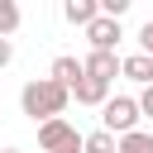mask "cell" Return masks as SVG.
<instances>
[{
    "mask_svg": "<svg viewBox=\"0 0 153 153\" xmlns=\"http://www.w3.org/2000/svg\"><path fill=\"white\" fill-rule=\"evenodd\" d=\"M67 100H72V91H67V86H57L53 76H38V81H29V86L19 91V105H24V115H29L33 124H48V120H62Z\"/></svg>",
    "mask_w": 153,
    "mask_h": 153,
    "instance_id": "obj_1",
    "label": "cell"
},
{
    "mask_svg": "<svg viewBox=\"0 0 153 153\" xmlns=\"http://www.w3.org/2000/svg\"><path fill=\"white\" fill-rule=\"evenodd\" d=\"M139 120H143V110H139V100H134V96H110V100L100 105V129H105V134H115V139L134 134V129H139Z\"/></svg>",
    "mask_w": 153,
    "mask_h": 153,
    "instance_id": "obj_2",
    "label": "cell"
},
{
    "mask_svg": "<svg viewBox=\"0 0 153 153\" xmlns=\"http://www.w3.org/2000/svg\"><path fill=\"white\" fill-rule=\"evenodd\" d=\"M72 143H81V134H76L67 120H48V124H38V148H43V153H62V148H72Z\"/></svg>",
    "mask_w": 153,
    "mask_h": 153,
    "instance_id": "obj_3",
    "label": "cell"
},
{
    "mask_svg": "<svg viewBox=\"0 0 153 153\" xmlns=\"http://www.w3.org/2000/svg\"><path fill=\"white\" fill-rule=\"evenodd\" d=\"M86 38H91V53H115L120 48V38H124V29H120V19H96L91 29H86Z\"/></svg>",
    "mask_w": 153,
    "mask_h": 153,
    "instance_id": "obj_4",
    "label": "cell"
},
{
    "mask_svg": "<svg viewBox=\"0 0 153 153\" xmlns=\"http://www.w3.org/2000/svg\"><path fill=\"white\" fill-rule=\"evenodd\" d=\"M81 67H86V76H96V81H115V76H124V57H120V53H86Z\"/></svg>",
    "mask_w": 153,
    "mask_h": 153,
    "instance_id": "obj_5",
    "label": "cell"
},
{
    "mask_svg": "<svg viewBox=\"0 0 153 153\" xmlns=\"http://www.w3.org/2000/svg\"><path fill=\"white\" fill-rule=\"evenodd\" d=\"M57 86H67V91H76L81 81H86V67H81V57H72V53H62V57H53V72H48Z\"/></svg>",
    "mask_w": 153,
    "mask_h": 153,
    "instance_id": "obj_6",
    "label": "cell"
},
{
    "mask_svg": "<svg viewBox=\"0 0 153 153\" xmlns=\"http://www.w3.org/2000/svg\"><path fill=\"white\" fill-rule=\"evenodd\" d=\"M62 19L76 24V29H91V24L100 19V0H67V5H62Z\"/></svg>",
    "mask_w": 153,
    "mask_h": 153,
    "instance_id": "obj_7",
    "label": "cell"
},
{
    "mask_svg": "<svg viewBox=\"0 0 153 153\" xmlns=\"http://www.w3.org/2000/svg\"><path fill=\"white\" fill-rule=\"evenodd\" d=\"M72 96H76V105H105V100H110V81H96V76H86V81H81Z\"/></svg>",
    "mask_w": 153,
    "mask_h": 153,
    "instance_id": "obj_8",
    "label": "cell"
},
{
    "mask_svg": "<svg viewBox=\"0 0 153 153\" xmlns=\"http://www.w3.org/2000/svg\"><path fill=\"white\" fill-rule=\"evenodd\" d=\"M124 76L139 81V86H153V57L148 53H129L124 57Z\"/></svg>",
    "mask_w": 153,
    "mask_h": 153,
    "instance_id": "obj_9",
    "label": "cell"
},
{
    "mask_svg": "<svg viewBox=\"0 0 153 153\" xmlns=\"http://www.w3.org/2000/svg\"><path fill=\"white\" fill-rule=\"evenodd\" d=\"M81 148H86V153H120V139H115V134H105V129H96V134H86V139H81Z\"/></svg>",
    "mask_w": 153,
    "mask_h": 153,
    "instance_id": "obj_10",
    "label": "cell"
},
{
    "mask_svg": "<svg viewBox=\"0 0 153 153\" xmlns=\"http://www.w3.org/2000/svg\"><path fill=\"white\" fill-rule=\"evenodd\" d=\"M120 153H153V129H134L120 139Z\"/></svg>",
    "mask_w": 153,
    "mask_h": 153,
    "instance_id": "obj_11",
    "label": "cell"
},
{
    "mask_svg": "<svg viewBox=\"0 0 153 153\" xmlns=\"http://www.w3.org/2000/svg\"><path fill=\"white\" fill-rule=\"evenodd\" d=\"M19 29V5L14 0H0V38H10Z\"/></svg>",
    "mask_w": 153,
    "mask_h": 153,
    "instance_id": "obj_12",
    "label": "cell"
},
{
    "mask_svg": "<svg viewBox=\"0 0 153 153\" xmlns=\"http://www.w3.org/2000/svg\"><path fill=\"white\" fill-rule=\"evenodd\" d=\"M139 110L153 120V86H143V91H139Z\"/></svg>",
    "mask_w": 153,
    "mask_h": 153,
    "instance_id": "obj_13",
    "label": "cell"
},
{
    "mask_svg": "<svg viewBox=\"0 0 153 153\" xmlns=\"http://www.w3.org/2000/svg\"><path fill=\"white\" fill-rule=\"evenodd\" d=\"M139 43H143V53H148V57H153V19H148V24H143V29H139Z\"/></svg>",
    "mask_w": 153,
    "mask_h": 153,
    "instance_id": "obj_14",
    "label": "cell"
},
{
    "mask_svg": "<svg viewBox=\"0 0 153 153\" xmlns=\"http://www.w3.org/2000/svg\"><path fill=\"white\" fill-rule=\"evenodd\" d=\"M10 62H14V43H10V38H0V67H10Z\"/></svg>",
    "mask_w": 153,
    "mask_h": 153,
    "instance_id": "obj_15",
    "label": "cell"
},
{
    "mask_svg": "<svg viewBox=\"0 0 153 153\" xmlns=\"http://www.w3.org/2000/svg\"><path fill=\"white\" fill-rule=\"evenodd\" d=\"M62 153H86V148H81V143H72V148H62Z\"/></svg>",
    "mask_w": 153,
    "mask_h": 153,
    "instance_id": "obj_16",
    "label": "cell"
},
{
    "mask_svg": "<svg viewBox=\"0 0 153 153\" xmlns=\"http://www.w3.org/2000/svg\"><path fill=\"white\" fill-rule=\"evenodd\" d=\"M0 153H19V148H0Z\"/></svg>",
    "mask_w": 153,
    "mask_h": 153,
    "instance_id": "obj_17",
    "label": "cell"
}]
</instances>
